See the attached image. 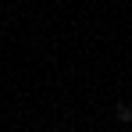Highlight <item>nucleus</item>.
Returning a JSON list of instances; mask_svg holds the SVG:
<instances>
[{
	"instance_id": "1",
	"label": "nucleus",
	"mask_w": 132,
	"mask_h": 132,
	"mask_svg": "<svg viewBox=\"0 0 132 132\" xmlns=\"http://www.w3.org/2000/svg\"><path fill=\"white\" fill-rule=\"evenodd\" d=\"M114 118H118L121 125H129V121H132V107H129V104H118V107H114Z\"/></svg>"
}]
</instances>
